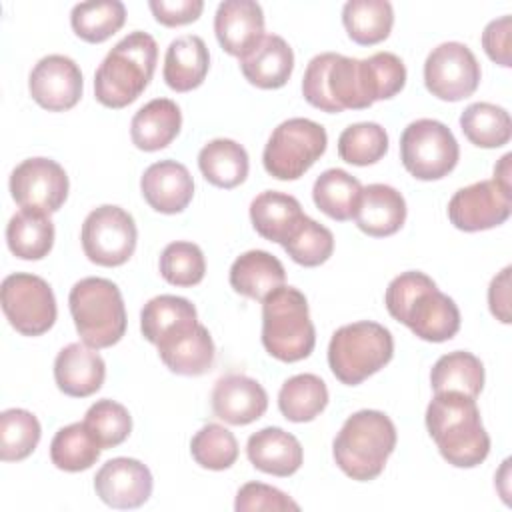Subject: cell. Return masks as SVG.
<instances>
[{
  "instance_id": "obj_1",
  "label": "cell",
  "mask_w": 512,
  "mask_h": 512,
  "mask_svg": "<svg viewBox=\"0 0 512 512\" xmlns=\"http://www.w3.org/2000/svg\"><path fill=\"white\" fill-rule=\"evenodd\" d=\"M388 314L406 324L426 342H446L460 330L456 302L436 288V282L418 270L398 274L386 288Z\"/></svg>"
},
{
  "instance_id": "obj_2",
  "label": "cell",
  "mask_w": 512,
  "mask_h": 512,
  "mask_svg": "<svg viewBox=\"0 0 512 512\" xmlns=\"http://www.w3.org/2000/svg\"><path fill=\"white\" fill-rule=\"evenodd\" d=\"M426 428L442 458L456 468H474L490 452L476 398L460 392H438L426 408Z\"/></svg>"
},
{
  "instance_id": "obj_3",
  "label": "cell",
  "mask_w": 512,
  "mask_h": 512,
  "mask_svg": "<svg viewBox=\"0 0 512 512\" xmlns=\"http://www.w3.org/2000/svg\"><path fill=\"white\" fill-rule=\"evenodd\" d=\"M158 60L156 40L142 30L124 36L94 74V96L106 108L132 104L150 84Z\"/></svg>"
},
{
  "instance_id": "obj_4",
  "label": "cell",
  "mask_w": 512,
  "mask_h": 512,
  "mask_svg": "<svg viewBox=\"0 0 512 512\" xmlns=\"http://www.w3.org/2000/svg\"><path fill=\"white\" fill-rule=\"evenodd\" d=\"M396 440V426L384 412L358 410L346 418L336 434L332 456L348 478L368 482L382 474Z\"/></svg>"
},
{
  "instance_id": "obj_5",
  "label": "cell",
  "mask_w": 512,
  "mask_h": 512,
  "mask_svg": "<svg viewBox=\"0 0 512 512\" xmlns=\"http://www.w3.org/2000/svg\"><path fill=\"white\" fill-rule=\"evenodd\" d=\"M262 344L280 362H298L312 354L316 330L308 300L294 286H278L262 300Z\"/></svg>"
},
{
  "instance_id": "obj_6",
  "label": "cell",
  "mask_w": 512,
  "mask_h": 512,
  "mask_svg": "<svg viewBox=\"0 0 512 512\" xmlns=\"http://www.w3.org/2000/svg\"><path fill=\"white\" fill-rule=\"evenodd\" d=\"M70 314L82 342L90 348H108L126 332V308L120 288L98 276L78 280L68 294Z\"/></svg>"
},
{
  "instance_id": "obj_7",
  "label": "cell",
  "mask_w": 512,
  "mask_h": 512,
  "mask_svg": "<svg viewBox=\"0 0 512 512\" xmlns=\"http://www.w3.org/2000/svg\"><path fill=\"white\" fill-rule=\"evenodd\" d=\"M394 356L388 328L372 320L340 326L328 344V366L346 386H356L384 368Z\"/></svg>"
},
{
  "instance_id": "obj_8",
  "label": "cell",
  "mask_w": 512,
  "mask_h": 512,
  "mask_svg": "<svg viewBox=\"0 0 512 512\" xmlns=\"http://www.w3.org/2000/svg\"><path fill=\"white\" fill-rule=\"evenodd\" d=\"M302 94L310 106L330 114L372 106L364 88L362 62L336 52H322L308 62Z\"/></svg>"
},
{
  "instance_id": "obj_9",
  "label": "cell",
  "mask_w": 512,
  "mask_h": 512,
  "mask_svg": "<svg viewBox=\"0 0 512 512\" xmlns=\"http://www.w3.org/2000/svg\"><path fill=\"white\" fill-rule=\"evenodd\" d=\"M328 134L324 126L308 118L280 122L262 152L264 168L278 180H298L326 152Z\"/></svg>"
},
{
  "instance_id": "obj_10",
  "label": "cell",
  "mask_w": 512,
  "mask_h": 512,
  "mask_svg": "<svg viewBox=\"0 0 512 512\" xmlns=\"http://www.w3.org/2000/svg\"><path fill=\"white\" fill-rule=\"evenodd\" d=\"M458 158V142L452 130L440 120H414L400 136V160L418 180L444 178L456 168Z\"/></svg>"
},
{
  "instance_id": "obj_11",
  "label": "cell",
  "mask_w": 512,
  "mask_h": 512,
  "mask_svg": "<svg viewBox=\"0 0 512 512\" xmlns=\"http://www.w3.org/2000/svg\"><path fill=\"white\" fill-rule=\"evenodd\" d=\"M0 302L10 326L24 336H40L56 322V298L50 284L28 272H14L2 280Z\"/></svg>"
},
{
  "instance_id": "obj_12",
  "label": "cell",
  "mask_w": 512,
  "mask_h": 512,
  "mask_svg": "<svg viewBox=\"0 0 512 512\" xmlns=\"http://www.w3.org/2000/svg\"><path fill=\"white\" fill-rule=\"evenodd\" d=\"M82 250L98 266H122L136 250L138 230L130 212L104 204L94 208L80 232Z\"/></svg>"
},
{
  "instance_id": "obj_13",
  "label": "cell",
  "mask_w": 512,
  "mask_h": 512,
  "mask_svg": "<svg viewBox=\"0 0 512 512\" xmlns=\"http://www.w3.org/2000/svg\"><path fill=\"white\" fill-rule=\"evenodd\" d=\"M480 64L474 52L462 42L438 44L424 62V84L428 92L446 102H458L476 92Z\"/></svg>"
},
{
  "instance_id": "obj_14",
  "label": "cell",
  "mask_w": 512,
  "mask_h": 512,
  "mask_svg": "<svg viewBox=\"0 0 512 512\" xmlns=\"http://www.w3.org/2000/svg\"><path fill=\"white\" fill-rule=\"evenodd\" d=\"M66 170L52 158L22 160L10 174V194L22 210L52 214L68 196Z\"/></svg>"
},
{
  "instance_id": "obj_15",
  "label": "cell",
  "mask_w": 512,
  "mask_h": 512,
  "mask_svg": "<svg viewBox=\"0 0 512 512\" xmlns=\"http://www.w3.org/2000/svg\"><path fill=\"white\" fill-rule=\"evenodd\" d=\"M512 210V192L494 180H480L454 192L448 202L450 222L464 232H480L500 226Z\"/></svg>"
},
{
  "instance_id": "obj_16",
  "label": "cell",
  "mask_w": 512,
  "mask_h": 512,
  "mask_svg": "<svg viewBox=\"0 0 512 512\" xmlns=\"http://www.w3.org/2000/svg\"><path fill=\"white\" fill-rule=\"evenodd\" d=\"M154 346L166 368L180 376L206 374L216 358L212 336L198 318L176 324L164 332Z\"/></svg>"
},
{
  "instance_id": "obj_17",
  "label": "cell",
  "mask_w": 512,
  "mask_h": 512,
  "mask_svg": "<svg viewBox=\"0 0 512 512\" xmlns=\"http://www.w3.org/2000/svg\"><path fill=\"white\" fill-rule=\"evenodd\" d=\"M82 72L64 54H48L36 62L28 78L30 96L50 112H64L78 104L82 96Z\"/></svg>"
},
{
  "instance_id": "obj_18",
  "label": "cell",
  "mask_w": 512,
  "mask_h": 512,
  "mask_svg": "<svg viewBox=\"0 0 512 512\" xmlns=\"http://www.w3.org/2000/svg\"><path fill=\"white\" fill-rule=\"evenodd\" d=\"M152 474L136 458L118 456L100 466L94 476V490L112 508L128 510L148 502L152 494Z\"/></svg>"
},
{
  "instance_id": "obj_19",
  "label": "cell",
  "mask_w": 512,
  "mask_h": 512,
  "mask_svg": "<svg viewBox=\"0 0 512 512\" xmlns=\"http://www.w3.org/2000/svg\"><path fill=\"white\" fill-rule=\"evenodd\" d=\"M214 32L218 44L238 60L264 36V12L254 0H224L216 8Z\"/></svg>"
},
{
  "instance_id": "obj_20",
  "label": "cell",
  "mask_w": 512,
  "mask_h": 512,
  "mask_svg": "<svg viewBox=\"0 0 512 512\" xmlns=\"http://www.w3.org/2000/svg\"><path fill=\"white\" fill-rule=\"evenodd\" d=\"M268 394L260 382L244 374H226L212 388V410L216 418L244 426L264 416Z\"/></svg>"
},
{
  "instance_id": "obj_21",
  "label": "cell",
  "mask_w": 512,
  "mask_h": 512,
  "mask_svg": "<svg viewBox=\"0 0 512 512\" xmlns=\"http://www.w3.org/2000/svg\"><path fill=\"white\" fill-rule=\"evenodd\" d=\"M140 190L144 200L156 212L178 214L194 196V180L184 164L176 160H160L144 170Z\"/></svg>"
},
{
  "instance_id": "obj_22",
  "label": "cell",
  "mask_w": 512,
  "mask_h": 512,
  "mask_svg": "<svg viewBox=\"0 0 512 512\" xmlns=\"http://www.w3.org/2000/svg\"><path fill=\"white\" fill-rule=\"evenodd\" d=\"M106 364L96 348L84 342L64 346L54 360V380L60 392L72 398H86L104 384Z\"/></svg>"
},
{
  "instance_id": "obj_23",
  "label": "cell",
  "mask_w": 512,
  "mask_h": 512,
  "mask_svg": "<svg viewBox=\"0 0 512 512\" xmlns=\"http://www.w3.org/2000/svg\"><path fill=\"white\" fill-rule=\"evenodd\" d=\"M246 454L254 468L280 478L298 472L304 460V450L298 438L278 426L254 432L246 442Z\"/></svg>"
},
{
  "instance_id": "obj_24",
  "label": "cell",
  "mask_w": 512,
  "mask_h": 512,
  "mask_svg": "<svg viewBox=\"0 0 512 512\" xmlns=\"http://www.w3.org/2000/svg\"><path fill=\"white\" fill-rule=\"evenodd\" d=\"M244 78L264 90L282 88L294 70V52L278 34H264L262 40L240 58Z\"/></svg>"
},
{
  "instance_id": "obj_25",
  "label": "cell",
  "mask_w": 512,
  "mask_h": 512,
  "mask_svg": "<svg viewBox=\"0 0 512 512\" xmlns=\"http://www.w3.org/2000/svg\"><path fill=\"white\" fill-rule=\"evenodd\" d=\"M354 220L356 226L368 236H392L402 228L406 220V200L396 188L388 184L362 186Z\"/></svg>"
},
{
  "instance_id": "obj_26",
  "label": "cell",
  "mask_w": 512,
  "mask_h": 512,
  "mask_svg": "<svg viewBox=\"0 0 512 512\" xmlns=\"http://www.w3.org/2000/svg\"><path fill=\"white\" fill-rule=\"evenodd\" d=\"M210 68V54L204 40L196 34H186L172 40L164 56V82L176 92L198 88Z\"/></svg>"
},
{
  "instance_id": "obj_27",
  "label": "cell",
  "mask_w": 512,
  "mask_h": 512,
  "mask_svg": "<svg viewBox=\"0 0 512 512\" xmlns=\"http://www.w3.org/2000/svg\"><path fill=\"white\" fill-rule=\"evenodd\" d=\"M182 112L170 98H154L144 104L130 122L132 144L144 152L166 148L180 132Z\"/></svg>"
},
{
  "instance_id": "obj_28",
  "label": "cell",
  "mask_w": 512,
  "mask_h": 512,
  "mask_svg": "<svg viewBox=\"0 0 512 512\" xmlns=\"http://www.w3.org/2000/svg\"><path fill=\"white\" fill-rule=\"evenodd\" d=\"M228 278L238 294L262 302L272 290L286 282V270L274 254L248 250L232 262Z\"/></svg>"
},
{
  "instance_id": "obj_29",
  "label": "cell",
  "mask_w": 512,
  "mask_h": 512,
  "mask_svg": "<svg viewBox=\"0 0 512 512\" xmlns=\"http://www.w3.org/2000/svg\"><path fill=\"white\" fill-rule=\"evenodd\" d=\"M302 216L300 202L278 190H264L250 202L252 226L270 242L284 244Z\"/></svg>"
},
{
  "instance_id": "obj_30",
  "label": "cell",
  "mask_w": 512,
  "mask_h": 512,
  "mask_svg": "<svg viewBox=\"0 0 512 512\" xmlns=\"http://www.w3.org/2000/svg\"><path fill=\"white\" fill-rule=\"evenodd\" d=\"M198 168L210 184L230 190L248 176V152L236 140L214 138L198 152Z\"/></svg>"
},
{
  "instance_id": "obj_31",
  "label": "cell",
  "mask_w": 512,
  "mask_h": 512,
  "mask_svg": "<svg viewBox=\"0 0 512 512\" xmlns=\"http://www.w3.org/2000/svg\"><path fill=\"white\" fill-rule=\"evenodd\" d=\"M360 194L362 184L358 182V178L342 168L324 170L312 186V200L316 208L338 222L354 218Z\"/></svg>"
},
{
  "instance_id": "obj_32",
  "label": "cell",
  "mask_w": 512,
  "mask_h": 512,
  "mask_svg": "<svg viewBox=\"0 0 512 512\" xmlns=\"http://www.w3.org/2000/svg\"><path fill=\"white\" fill-rule=\"evenodd\" d=\"M434 394L460 392L478 398L484 388V366L478 356L466 350H454L436 360L430 372Z\"/></svg>"
},
{
  "instance_id": "obj_33",
  "label": "cell",
  "mask_w": 512,
  "mask_h": 512,
  "mask_svg": "<svg viewBox=\"0 0 512 512\" xmlns=\"http://www.w3.org/2000/svg\"><path fill=\"white\" fill-rule=\"evenodd\" d=\"M10 252L22 260H40L54 246V224L48 214L20 210L6 226Z\"/></svg>"
},
{
  "instance_id": "obj_34",
  "label": "cell",
  "mask_w": 512,
  "mask_h": 512,
  "mask_svg": "<svg viewBox=\"0 0 512 512\" xmlns=\"http://www.w3.org/2000/svg\"><path fill=\"white\" fill-rule=\"evenodd\" d=\"M342 24L356 44L372 46L388 38L394 10L388 0H350L342 8Z\"/></svg>"
},
{
  "instance_id": "obj_35",
  "label": "cell",
  "mask_w": 512,
  "mask_h": 512,
  "mask_svg": "<svg viewBox=\"0 0 512 512\" xmlns=\"http://www.w3.org/2000/svg\"><path fill=\"white\" fill-rule=\"evenodd\" d=\"M328 404V388L316 374H296L278 392V408L290 422H310Z\"/></svg>"
},
{
  "instance_id": "obj_36",
  "label": "cell",
  "mask_w": 512,
  "mask_h": 512,
  "mask_svg": "<svg viewBox=\"0 0 512 512\" xmlns=\"http://www.w3.org/2000/svg\"><path fill=\"white\" fill-rule=\"evenodd\" d=\"M464 136L478 148H500L512 136L510 114L490 102H474L460 114Z\"/></svg>"
},
{
  "instance_id": "obj_37",
  "label": "cell",
  "mask_w": 512,
  "mask_h": 512,
  "mask_svg": "<svg viewBox=\"0 0 512 512\" xmlns=\"http://www.w3.org/2000/svg\"><path fill=\"white\" fill-rule=\"evenodd\" d=\"M100 444L92 438L84 422L60 428L50 442V460L64 472L88 470L100 458Z\"/></svg>"
},
{
  "instance_id": "obj_38",
  "label": "cell",
  "mask_w": 512,
  "mask_h": 512,
  "mask_svg": "<svg viewBox=\"0 0 512 512\" xmlns=\"http://www.w3.org/2000/svg\"><path fill=\"white\" fill-rule=\"evenodd\" d=\"M126 20V8L120 0L80 2L70 12V24L76 36L90 44H100L116 34Z\"/></svg>"
},
{
  "instance_id": "obj_39",
  "label": "cell",
  "mask_w": 512,
  "mask_h": 512,
  "mask_svg": "<svg viewBox=\"0 0 512 512\" xmlns=\"http://www.w3.org/2000/svg\"><path fill=\"white\" fill-rule=\"evenodd\" d=\"M42 436L38 418L24 408H8L0 414V458L18 462L28 458Z\"/></svg>"
},
{
  "instance_id": "obj_40",
  "label": "cell",
  "mask_w": 512,
  "mask_h": 512,
  "mask_svg": "<svg viewBox=\"0 0 512 512\" xmlns=\"http://www.w3.org/2000/svg\"><path fill=\"white\" fill-rule=\"evenodd\" d=\"M282 248L296 264L314 268L324 264L332 256L334 236L326 226L304 214L282 244Z\"/></svg>"
},
{
  "instance_id": "obj_41",
  "label": "cell",
  "mask_w": 512,
  "mask_h": 512,
  "mask_svg": "<svg viewBox=\"0 0 512 512\" xmlns=\"http://www.w3.org/2000/svg\"><path fill=\"white\" fill-rule=\"evenodd\" d=\"M388 152V134L376 122H356L338 136V156L354 166L376 164Z\"/></svg>"
},
{
  "instance_id": "obj_42",
  "label": "cell",
  "mask_w": 512,
  "mask_h": 512,
  "mask_svg": "<svg viewBox=\"0 0 512 512\" xmlns=\"http://www.w3.org/2000/svg\"><path fill=\"white\" fill-rule=\"evenodd\" d=\"M84 426L102 450L122 444L132 432V416L126 406L110 398L96 400L84 416Z\"/></svg>"
},
{
  "instance_id": "obj_43",
  "label": "cell",
  "mask_w": 512,
  "mask_h": 512,
  "mask_svg": "<svg viewBox=\"0 0 512 512\" xmlns=\"http://www.w3.org/2000/svg\"><path fill=\"white\" fill-rule=\"evenodd\" d=\"M192 318H198V312L190 300L182 296L160 294L144 304L140 312V330L150 344H156L164 332Z\"/></svg>"
},
{
  "instance_id": "obj_44",
  "label": "cell",
  "mask_w": 512,
  "mask_h": 512,
  "mask_svg": "<svg viewBox=\"0 0 512 512\" xmlns=\"http://www.w3.org/2000/svg\"><path fill=\"white\" fill-rule=\"evenodd\" d=\"M160 274L174 286H196L206 274V260L198 244L176 240L160 254Z\"/></svg>"
},
{
  "instance_id": "obj_45",
  "label": "cell",
  "mask_w": 512,
  "mask_h": 512,
  "mask_svg": "<svg viewBox=\"0 0 512 512\" xmlns=\"http://www.w3.org/2000/svg\"><path fill=\"white\" fill-rule=\"evenodd\" d=\"M190 452L198 466L208 470H226L238 458V442L228 428L210 422L194 434Z\"/></svg>"
},
{
  "instance_id": "obj_46",
  "label": "cell",
  "mask_w": 512,
  "mask_h": 512,
  "mask_svg": "<svg viewBox=\"0 0 512 512\" xmlns=\"http://www.w3.org/2000/svg\"><path fill=\"white\" fill-rule=\"evenodd\" d=\"M364 86L370 102L396 96L406 84V66L392 52H376L362 60Z\"/></svg>"
},
{
  "instance_id": "obj_47",
  "label": "cell",
  "mask_w": 512,
  "mask_h": 512,
  "mask_svg": "<svg viewBox=\"0 0 512 512\" xmlns=\"http://www.w3.org/2000/svg\"><path fill=\"white\" fill-rule=\"evenodd\" d=\"M236 512H258V510H272V512H286V510H300V506L282 490L262 484V482H246L240 486L234 502Z\"/></svg>"
},
{
  "instance_id": "obj_48",
  "label": "cell",
  "mask_w": 512,
  "mask_h": 512,
  "mask_svg": "<svg viewBox=\"0 0 512 512\" xmlns=\"http://www.w3.org/2000/svg\"><path fill=\"white\" fill-rule=\"evenodd\" d=\"M510 28H512V18L506 14L502 18H496L486 24L482 32V46L484 52L488 54L490 60L496 64L510 68L512 66V56H510Z\"/></svg>"
},
{
  "instance_id": "obj_49",
  "label": "cell",
  "mask_w": 512,
  "mask_h": 512,
  "mask_svg": "<svg viewBox=\"0 0 512 512\" xmlns=\"http://www.w3.org/2000/svg\"><path fill=\"white\" fill-rule=\"evenodd\" d=\"M156 22L164 26H182L198 20L204 10L202 0H150L148 2Z\"/></svg>"
},
{
  "instance_id": "obj_50",
  "label": "cell",
  "mask_w": 512,
  "mask_h": 512,
  "mask_svg": "<svg viewBox=\"0 0 512 512\" xmlns=\"http://www.w3.org/2000/svg\"><path fill=\"white\" fill-rule=\"evenodd\" d=\"M490 312L504 324H510V266L492 278L488 288Z\"/></svg>"
},
{
  "instance_id": "obj_51",
  "label": "cell",
  "mask_w": 512,
  "mask_h": 512,
  "mask_svg": "<svg viewBox=\"0 0 512 512\" xmlns=\"http://www.w3.org/2000/svg\"><path fill=\"white\" fill-rule=\"evenodd\" d=\"M510 160H512V154H504L502 158H500V162L494 166V182H498L504 190H512V184H510V174H512V170H510Z\"/></svg>"
}]
</instances>
